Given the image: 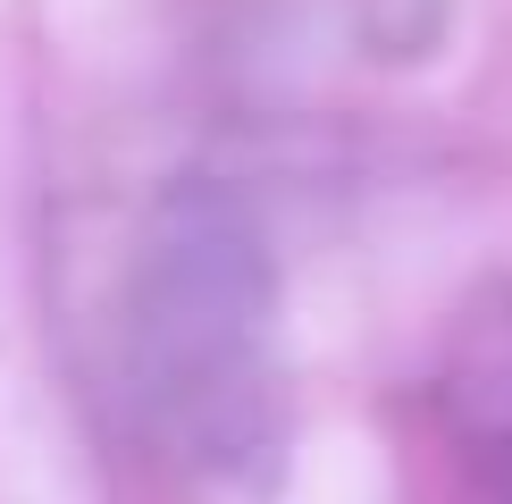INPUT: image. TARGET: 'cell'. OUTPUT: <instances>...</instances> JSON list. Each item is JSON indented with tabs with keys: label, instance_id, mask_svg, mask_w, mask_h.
Returning a JSON list of instances; mask_svg holds the SVG:
<instances>
[{
	"label": "cell",
	"instance_id": "1",
	"mask_svg": "<svg viewBox=\"0 0 512 504\" xmlns=\"http://www.w3.org/2000/svg\"><path fill=\"white\" fill-rule=\"evenodd\" d=\"M126 387L143 429L210 488H252L286 454L277 252L236 185L177 177L126 261Z\"/></svg>",
	"mask_w": 512,
	"mask_h": 504
},
{
	"label": "cell",
	"instance_id": "2",
	"mask_svg": "<svg viewBox=\"0 0 512 504\" xmlns=\"http://www.w3.org/2000/svg\"><path fill=\"white\" fill-rule=\"evenodd\" d=\"M479 471L496 479V504H512V437H496V446H479Z\"/></svg>",
	"mask_w": 512,
	"mask_h": 504
}]
</instances>
